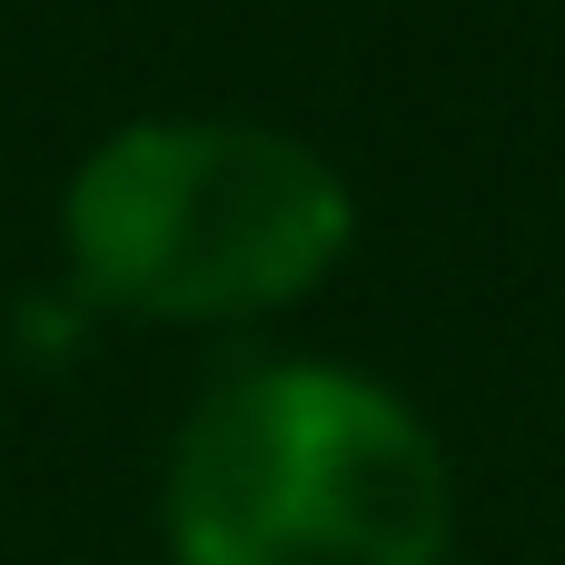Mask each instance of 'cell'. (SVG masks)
I'll use <instances>...</instances> for the list:
<instances>
[{
	"mask_svg": "<svg viewBox=\"0 0 565 565\" xmlns=\"http://www.w3.org/2000/svg\"><path fill=\"white\" fill-rule=\"evenodd\" d=\"M179 565H447L457 477L407 397L358 367H248L169 447Z\"/></svg>",
	"mask_w": 565,
	"mask_h": 565,
	"instance_id": "6da1fadb",
	"label": "cell"
},
{
	"mask_svg": "<svg viewBox=\"0 0 565 565\" xmlns=\"http://www.w3.org/2000/svg\"><path fill=\"white\" fill-rule=\"evenodd\" d=\"M60 238L89 298L139 318H258L308 298L348 238V179L258 119H129L109 129L70 199Z\"/></svg>",
	"mask_w": 565,
	"mask_h": 565,
	"instance_id": "7a4b0ae2",
	"label": "cell"
}]
</instances>
